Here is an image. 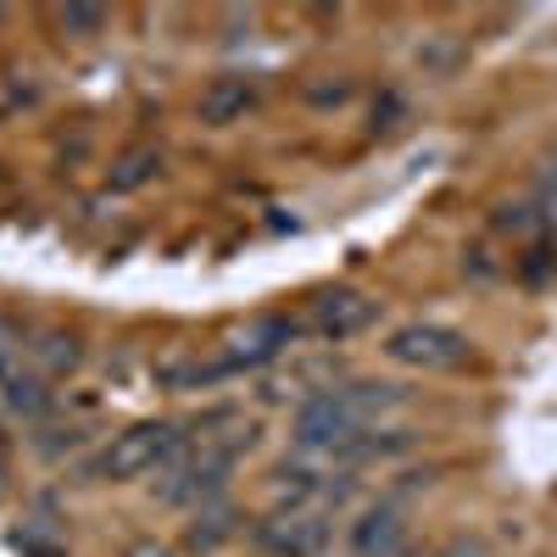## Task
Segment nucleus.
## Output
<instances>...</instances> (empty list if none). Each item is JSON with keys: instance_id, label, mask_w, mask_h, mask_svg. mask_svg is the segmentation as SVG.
<instances>
[{"instance_id": "obj_13", "label": "nucleus", "mask_w": 557, "mask_h": 557, "mask_svg": "<svg viewBox=\"0 0 557 557\" xmlns=\"http://www.w3.org/2000/svg\"><path fill=\"white\" fill-rule=\"evenodd\" d=\"M7 401H12L17 412H28V418H39L45 407H51V391H45L39 380H28V374H12V380H7Z\"/></svg>"}, {"instance_id": "obj_6", "label": "nucleus", "mask_w": 557, "mask_h": 557, "mask_svg": "<svg viewBox=\"0 0 557 557\" xmlns=\"http://www.w3.org/2000/svg\"><path fill=\"white\" fill-rule=\"evenodd\" d=\"M290 335H296V323H285V318H251L246 330L228 335L223 368H228V374H235V368H257V362H268V357L285 351Z\"/></svg>"}, {"instance_id": "obj_18", "label": "nucleus", "mask_w": 557, "mask_h": 557, "mask_svg": "<svg viewBox=\"0 0 557 557\" xmlns=\"http://www.w3.org/2000/svg\"><path fill=\"white\" fill-rule=\"evenodd\" d=\"M435 557H485V546H480V541H451V546L435 552Z\"/></svg>"}, {"instance_id": "obj_4", "label": "nucleus", "mask_w": 557, "mask_h": 557, "mask_svg": "<svg viewBox=\"0 0 557 557\" xmlns=\"http://www.w3.org/2000/svg\"><path fill=\"white\" fill-rule=\"evenodd\" d=\"M374 318H380V307L368 301V296H357V290H323V296L312 301V312H307L312 335H323V341H351V335H362Z\"/></svg>"}, {"instance_id": "obj_11", "label": "nucleus", "mask_w": 557, "mask_h": 557, "mask_svg": "<svg viewBox=\"0 0 557 557\" xmlns=\"http://www.w3.org/2000/svg\"><path fill=\"white\" fill-rule=\"evenodd\" d=\"M162 173V157L157 151H128V157H117V168L107 173V190H139V184H151Z\"/></svg>"}, {"instance_id": "obj_2", "label": "nucleus", "mask_w": 557, "mask_h": 557, "mask_svg": "<svg viewBox=\"0 0 557 557\" xmlns=\"http://www.w3.org/2000/svg\"><path fill=\"white\" fill-rule=\"evenodd\" d=\"M385 351L407 368H430V374H441V368H462L474 357V346L462 341L457 330H446V323H401V330H391Z\"/></svg>"}, {"instance_id": "obj_8", "label": "nucleus", "mask_w": 557, "mask_h": 557, "mask_svg": "<svg viewBox=\"0 0 557 557\" xmlns=\"http://www.w3.org/2000/svg\"><path fill=\"white\" fill-rule=\"evenodd\" d=\"M257 101V89H251V78H240V73H223V78H212L207 89H201V101H196V112H201V123H212V128H223V123H235L246 107Z\"/></svg>"}, {"instance_id": "obj_14", "label": "nucleus", "mask_w": 557, "mask_h": 557, "mask_svg": "<svg viewBox=\"0 0 557 557\" xmlns=\"http://www.w3.org/2000/svg\"><path fill=\"white\" fill-rule=\"evenodd\" d=\"M34 351H39L45 368H57V374H62V368H78V341L73 335H45Z\"/></svg>"}, {"instance_id": "obj_1", "label": "nucleus", "mask_w": 557, "mask_h": 557, "mask_svg": "<svg viewBox=\"0 0 557 557\" xmlns=\"http://www.w3.org/2000/svg\"><path fill=\"white\" fill-rule=\"evenodd\" d=\"M184 446L178 424H134L123 430L101 457H96V474L101 480H134V474H151L157 462H173Z\"/></svg>"}, {"instance_id": "obj_9", "label": "nucleus", "mask_w": 557, "mask_h": 557, "mask_svg": "<svg viewBox=\"0 0 557 557\" xmlns=\"http://www.w3.org/2000/svg\"><path fill=\"white\" fill-rule=\"evenodd\" d=\"M401 513L396 507H374V513H362V524L351 530V546L357 557H396L401 552Z\"/></svg>"}, {"instance_id": "obj_17", "label": "nucleus", "mask_w": 557, "mask_h": 557, "mask_svg": "<svg viewBox=\"0 0 557 557\" xmlns=\"http://www.w3.org/2000/svg\"><path fill=\"white\" fill-rule=\"evenodd\" d=\"M123 557H173V552H168L162 541H134V546H128Z\"/></svg>"}, {"instance_id": "obj_7", "label": "nucleus", "mask_w": 557, "mask_h": 557, "mask_svg": "<svg viewBox=\"0 0 557 557\" xmlns=\"http://www.w3.org/2000/svg\"><path fill=\"white\" fill-rule=\"evenodd\" d=\"M223 474H228V457L223 451H212V446H201L196 457H184V462H173V474L162 480V502H196V496H212L218 485H223Z\"/></svg>"}, {"instance_id": "obj_10", "label": "nucleus", "mask_w": 557, "mask_h": 557, "mask_svg": "<svg viewBox=\"0 0 557 557\" xmlns=\"http://www.w3.org/2000/svg\"><path fill=\"white\" fill-rule=\"evenodd\" d=\"M357 424L362 418H380V412H396L401 401H407V391L401 385H391V380H357V385H346V391H330Z\"/></svg>"}, {"instance_id": "obj_12", "label": "nucleus", "mask_w": 557, "mask_h": 557, "mask_svg": "<svg viewBox=\"0 0 557 557\" xmlns=\"http://www.w3.org/2000/svg\"><path fill=\"white\" fill-rule=\"evenodd\" d=\"M228 535H235V513H228V507H212V513H201V519L190 524L184 546H190V552H218Z\"/></svg>"}, {"instance_id": "obj_5", "label": "nucleus", "mask_w": 557, "mask_h": 557, "mask_svg": "<svg viewBox=\"0 0 557 557\" xmlns=\"http://www.w3.org/2000/svg\"><path fill=\"white\" fill-rule=\"evenodd\" d=\"M257 541L273 552V557H318L323 541H330V524L323 513H273L268 524H257Z\"/></svg>"}, {"instance_id": "obj_16", "label": "nucleus", "mask_w": 557, "mask_h": 557, "mask_svg": "<svg viewBox=\"0 0 557 557\" xmlns=\"http://www.w3.org/2000/svg\"><path fill=\"white\" fill-rule=\"evenodd\" d=\"M535 190H541V207H546V212H557V157L541 168V184H535Z\"/></svg>"}, {"instance_id": "obj_3", "label": "nucleus", "mask_w": 557, "mask_h": 557, "mask_svg": "<svg viewBox=\"0 0 557 557\" xmlns=\"http://www.w3.org/2000/svg\"><path fill=\"white\" fill-rule=\"evenodd\" d=\"M357 435H362V424L335 401V396H312V401H301V412H296V441L307 446V451H323V457H341V462H351L357 457Z\"/></svg>"}, {"instance_id": "obj_15", "label": "nucleus", "mask_w": 557, "mask_h": 557, "mask_svg": "<svg viewBox=\"0 0 557 557\" xmlns=\"http://www.w3.org/2000/svg\"><path fill=\"white\" fill-rule=\"evenodd\" d=\"M101 23H107L101 7H62V28L67 34H101Z\"/></svg>"}]
</instances>
